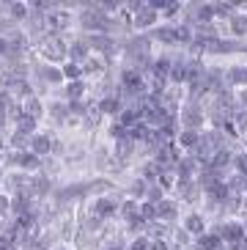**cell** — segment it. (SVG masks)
Wrapping results in <instances>:
<instances>
[{
	"label": "cell",
	"instance_id": "1",
	"mask_svg": "<svg viewBox=\"0 0 247 250\" xmlns=\"http://www.w3.org/2000/svg\"><path fill=\"white\" fill-rule=\"evenodd\" d=\"M179 121H182V129H192V132H204V124L209 121L206 110L201 102H192V99H184L182 110H179Z\"/></svg>",
	"mask_w": 247,
	"mask_h": 250
},
{
	"label": "cell",
	"instance_id": "2",
	"mask_svg": "<svg viewBox=\"0 0 247 250\" xmlns=\"http://www.w3.org/2000/svg\"><path fill=\"white\" fill-rule=\"evenodd\" d=\"M41 52L47 61H55V63H66L69 61V44L61 36H55V33H47L41 39Z\"/></svg>",
	"mask_w": 247,
	"mask_h": 250
},
{
	"label": "cell",
	"instance_id": "3",
	"mask_svg": "<svg viewBox=\"0 0 247 250\" xmlns=\"http://www.w3.org/2000/svg\"><path fill=\"white\" fill-rule=\"evenodd\" d=\"M91 209H94V214L99 217V220H113V217H118V212H121V201L113 198V195H99V198L91 204Z\"/></svg>",
	"mask_w": 247,
	"mask_h": 250
},
{
	"label": "cell",
	"instance_id": "4",
	"mask_svg": "<svg viewBox=\"0 0 247 250\" xmlns=\"http://www.w3.org/2000/svg\"><path fill=\"white\" fill-rule=\"evenodd\" d=\"M182 228L192 239H198L201 234L209 231V220H206L204 212H187V214H182Z\"/></svg>",
	"mask_w": 247,
	"mask_h": 250
},
{
	"label": "cell",
	"instance_id": "5",
	"mask_svg": "<svg viewBox=\"0 0 247 250\" xmlns=\"http://www.w3.org/2000/svg\"><path fill=\"white\" fill-rule=\"evenodd\" d=\"M179 206H182L179 201L167 195L162 204H157V220L165 223V226H170V223H176V220H182V209H179Z\"/></svg>",
	"mask_w": 247,
	"mask_h": 250
},
{
	"label": "cell",
	"instance_id": "6",
	"mask_svg": "<svg viewBox=\"0 0 247 250\" xmlns=\"http://www.w3.org/2000/svg\"><path fill=\"white\" fill-rule=\"evenodd\" d=\"M157 22H160V14H157L154 8L145 6L143 11H138V14L132 17V30H148V33H151V30L157 28Z\"/></svg>",
	"mask_w": 247,
	"mask_h": 250
},
{
	"label": "cell",
	"instance_id": "7",
	"mask_svg": "<svg viewBox=\"0 0 247 250\" xmlns=\"http://www.w3.org/2000/svg\"><path fill=\"white\" fill-rule=\"evenodd\" d=\"M226 85L228 88H247V63H236V66H228L226 69Z\"/></svg>",
	"mask_w": 247,
	"mask_h": 250
},
{
	"label": "cell",
	"instance_id": "8",
	"mask_svg": "<svg viewBox=\"0 0 247 250\" xmlns=\"http://www.w3.org/2000/svg\"><path fill=\"white\" fill-rule=\"evenodd\" d=\"M88 94V83L85 80H74V83H66V88H63V99L66 104L69 102H82Z\"/></svg>",
	"mask_w": 247,
	"mask_h": 250
},
{
	"label": "cell",
	"instance_id": "9",
	"mask_svg": "<svg viewBox=\"0 0 247 250\" xmlns=\"http://www.w3.org/2000/svg\"><path fill=\"white\" fill-rule=\"evenodd\" d=\"M44 22H47V30H50V33L58 36V30H63L66 25L72 22V17H69V11H50V14L44 17Z\"/></svg>",
	"mask_w": 247,
	"mask_h": 250
},
{
	"label": "cell",
	"instance_id": "10",
	"mask_svg": "<svg viewBox=\"0 0 247 250\" xmlns=\"http://www.w3.org/2000/svg\"><path fill=\"white\" fill-rule=\"evenodd\" d=\"M228 30H231V36L236 39V42L247 39V14L245 11H236V14L228 20Z\"/></svg>",
	"mask_w": 247,
	"mask_h": 250
},
{
	"label": "cell",
	"instance_id": "11",
	"mask_svg": "<svg viewBox=\"0 0 247 250\" xmlns=\"http://www.w3.org/2000/svg\"><path fill=\"white\" fill-rule=\"evenodd\" d=\"M118 217L124 220V226H126V223L140 220V201H135V198H124V201H121V212H118Z\"/></svg>",
	"mask_w": 247,
	"mask_h": 250
},
{
	"label": "cell",
	"instance_id": "12",
	"mask_svg": "<svg viewBox=\"0 0 247 250\" xmlns=\"http://www.w3.org/2000/svg\"><path fill=\"white\" fill-rule=\"evenodd\" d=\"M145 192H148V182H143L140 176H135L129 182V187H126V198H135V201H140V204H143Z\"/></svg>",
	"mask_w": 247,
	"mask_h": 250
},
{
	"label": "cell",
	"instance_id": "13",
	"mask_svg": "<svg viewBox=\"0 0 247 250\" xmlns=\"http://www.w3.org/2000/svg\"><path fill=\"white\" fill-rule=\"evenodd\" d=\"M30 148H33V154H36V157H41V154H50L55 146H52L50 135H36V138H33V143H30Z\"/></svg>",
	"mask_w": 247,
	"mask_h": 250
},
{
	"label": "cell",
	"instance_id": "14",
	"mask_svg": "<svg viewBox=\"0 0 247 250\" xmlns=\"http://www.w3.org/2000/svg\"><path fill=\"white\" fill-rule=\"evenodd\" d=\"M22 110H25V116H30V118H39L41 116V102H39L36 96L30 94V96H25V102H22Z\"/></svg>",
	"mask_w": 247,
	"mask_h": 250
},
{
	"label": "cell",
	"instance_id": "15",
	"mask_svg": "<svg viewBox=\"0 0 247 250\" xmlns=\"http://www.w3.org/2000/svg\"><path fill=\"white\" fill-rule=\"evenodd\" d=\"M17 162H20V168H25V170H36L39 168V157L33 154V151H30V154H28V151L20 154V157H17Z\"/></svg>",
	"mask_w": 247,
	"mask_h": 250
},
{
	"label": "cell",
	"instance_id": "16",
	"mask_svg": "<svg viewBox=\"0 0 247 250\" xmlns=\"http://www.w3.org/2000/svg\"><path fill=\"white\" fill-rule=\"evenodd\" d=\"M140 217H143L145 223H154V220H157V204L143 201V204H140Z\"/></svg>",
	"mask_w": 247,
	"mask_h": 250
},
{
	"label": "cell",
	"instance_id": "17",
	"mask_svg": "<svg viewBox=\"0 0 247 250\" xmlns=\"http://www.w3.org/2000/svg\"><path fill=\"white\" fill-rule=\"evenodd\" d=\"M148 236H135V239H129L126 242V250H148Z\"/></svg>",
	"mask_w": 247,
	"mask_h": 250
},
{
	"label": "cell",
	"instance_id": "18",
	"mask_svg": "<svg viewBox=\"0 0 247 250\" xmlns=\"http://www.w3.org/2000/svg\"><path fill=\"white\" fill-rule=\"evenodd\" d=\"M33 121H36V118L20 116V121H17V124H20V132H33V129H36V124H33Z\"/></svg>",
	"mask_w": 247,
	"mask_h": 250
},
{
	"label": "cell",
	"instance_id": "19",
	"mask_svg": "<svg viewBox=\"0 0 247 250\" xmlns=\"http://www.w3.org/2000/svg\"><path fill=\"white\" fill-rule=\"evenodd\" d=\"M148 250H173V248H170L167 239H154V242L148 245Z\"/></svg>",
	"mask_w": 247,
	"mask_h": 250
},
{
	"label": "cell",
	"instance_id": "20",
	"mask_svg": "<svg viewBox=\"0 0 247 250\" xmlns=\"http://www.w3.org/2000/svg\"><path fill=\"white\" fill-rule=\"evenodd\" d=\"M11 14H14V17H25V14H28V6H25V3H14V6H11Z\"/></svg>",
	"mask_w": 247,
	"mask_h": 250
},
{
	"label": "cell",
	"instance_id": "21",
	"mask_svg": "<svg viewBox=\"0 0 247 250\" xmlns=\"http://www.w3.org/2000/svg\"><path fill=\"white\" fill-rule=\"evenodd\" d=\"M11 143H14L17 148H25V146H28V143H25V135H22V132L14 135V138H11Z\"/></svg>",
	"mask_w": 247,
	"mask_h": 250
},
{
	"label": "cell",
	"instance_id": "22",
	"mask_svg": "<svg viewBox=\"0 0 247 250\" xmlns=\"http://www.w3.org/2000/svg\"><path fill=\"white\" fill-rule=\"evenodd\" d=\"M6 206H8V201H6V198H0V217L6 214Z\"/></svg>",
	"mask_w": 247,
	"mask_h": 250
},
{
	"label": "cell",
	"instance_id": "23",
	"mask_svg": "<svg viewBox=\"0 0 247 250\" xmlns=\"http://www.w3.org/2000/svg\"><path fill=\"white\" fill-rule=\"evenodd\" d=\"M242 226H245V234H247V214L242 217Z\"/></svg>",
	"mask_w": 247,
	"mask_h": 250
},
{
	"label": "cell",
	"instance_id": "24",
	"mask_svg": "<svg viewBox=\"0 0 247 250\" xmlns=\"http://www.w3.org/2000/svg\"><path fill=\"white\" fill-rule=\"evenodd\" d=\"M187 250H201V248H195V245H189V248Z\"/></svg>",
	"mask_w": 247,
	"mask_h": 250
}]
</instances>
